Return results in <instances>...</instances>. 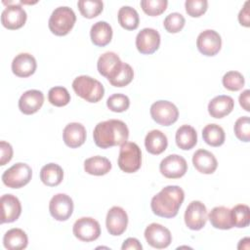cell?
<instances>
[{
  "mask_svg": "<svg viewBox=\"0 0 250 250\" xmlns=\"http://www.w3.org/2000/svg\"><path fill=\"white\" fill-rule=\"evenodd\" d=\"M198 51L207 57L217 55L222 47V39L220 34L213 29H206L199 33L196 39Z\"/></svg>",
  "mask_w": 250,
  "mask_h": 250,
  "instance_id": "5bb4252c",
  "label": "cell"
},
{
  "mask_svg": "<svg viewBox=\"0 0 250 250\" xmlns=\"http://www.w3.org/2000/svg\"><path fill=\"white\" fill-rule=\"evenodd\" d=\"M0 150H1L0 165L4 166L8 162H10L13 157V147L9 143H7L5 141H1L0 142Z\"/></svg>",
  "mask_w": 250,
  "mask_h": 250,
  "instance_id": "7bdbcfd3",
  "label": "cell"
},
{
  "mask_svg": "<svg viewBox=\"0 0 250 250\" xmlns=\"http://www.w3.org/2000/svg\"><path fill=\"white\" fill-rule=\"evenodd\" d=\"M63 179L62 168L56 163H48L40 170V180L47 187L59 186Z\"/></svg>",
  "mask_w": 250,
  "mask_h": 250,
  "instance_id": "f1b7e54d",
  "label": "cell"
},
{
  "mask_svg": "<svg viewBox=\"0 0 250 250\" xmlns=\"http://www.w3.org/2000/svg\"><path fill=\"white\" fill-rule=\"evenodd\" d=\"M119 168L125 173H135L142 165V151L136 143L126 142L120 146L117 159Z\"/></svg>",
  "mask_w": 250,
  "mask_h": 250,
  "instance_id": "5b68a950",
  "label": "cell"
},
{
  "mask_svg": "<svg viewBox=\"0 0 250 250\" xmlns=\"http://www.w3.org/2000/svg\"><path fill=\"white\" fill-rule=\"evenodd\" d=\"M185 199V192L179 186H167L151 198L150 207L158 217L174 218Z\"/></svg>",
  "mask_w": 250,
  "mask_h": 250,
  "instance_id": "7a4b0ae2",
  "label": "cell"
},
{
  "mask_svg": "<svg viewBox=\"0 0 250 250\" xmlns=\"http://www.w3.org/2000/svg\"><path fill=\"white\" fill-rule=\"evenodd\" d=\"M3 4L7 5V7L3 10L1 14V23L4 27L15 30L22 27L26 21V12L21 6L23 2H14L9 1L6 3L2 1Z\"/></svg>",
  "mask_w": 250,
  "mask_h": 250,
  "instance_id": "52a82bcc",
  "label": "cell"
},
{
  "mask_svg": "<svg viewBox=\"0 0 250 250\" xmlns=\"http://www.w3.org/2000/svg\"><path fill=\"white\" fill-rule=\"evenodd\" d=\"M28 238L26 233L21 229H11L4 234L3 244L9 250H21L26 248Z\"/></svg>",
  "mask_w": 250,
  "mask_h": 250,
  "instance_id": "4316f807",
  "label": "cell"
},
{
  "mask_svg": "<svg viewBox=\"0 0 250 250\" xmlns=\"http://www.w3.org/2000/svg\"><path fill=\"white\" fill-rule=\"evenodd\" d=\"M134 78V70L132 66L126 62H123L121 69L117 74L109 81V83L114 87H124L132 82Z\"/></svg>",
  "mask_w": 250,
  "mask_h": 250,
  "instance_id": "8d00e7d4",
  "label": "cell"
},
{
  "mask_svg": "<svg viewBox=\"0 0 250 250\" xmlns=\"http://www.w3.org/2000/svg\"><path fill=\"white\" fill-rule=\"evenodd\" d=\"M177 146L183 150L191 149L197 143V133L190 125H182L175 136Z\"/></svg>",
  "mask_w": 250,
  "mask_h": 250,
  "instance_id": "83f0119b",
  "label": "cell"
},
{
  "mask_svg": "<svg viewBox=\"0 0 250 250\" xmlns=\"http://www.w3.org/2000/svg\"><path fill=\"white\" fill-rule=\"evenodd\" d=\"M192 164L198 172L206 175L213 174L218 167V161L214 154L203 148L193 153Z\"/></svg>",
  "mask_w": 250,
  "mask_h": 250,
  "instance_id": "7402d4cb",
  "label": "cell"
},
{
  "mask_svg": "<svg viewBox=\"0 0 250 250\" xmlns=\"http://www.w3.org/2000/svg\"><path fill=\"white\" fill-rule=\"evenodd\" d=\"M249 1H246L238 14V21L241 25L249 27L250 25V18H249V8H248Z\"/></svg>",
  "mask_w": 250,
  "mask_h": 250,
  "instance_id": "ee69618b",
  "label": "cell"
},
{
  "mask_svg": "<svg viewBox=\"0 0 250 250\" xmlns=\"http://www.w3.org/2000/svg\"><path fill=\"white\" fill-rule=\"evenodd\" d=\"M76 21L73 10L67 6L56 8L50 16L48 26L51 32L57 36H64L70 32Z\"/></svg>",
  "mask_w": 250,
  "mask_h": 250,
  "instance_id": "277c9868",
  "label": "cell"
},
{
  "mask_svg": "<svg viewBox=\"0 0 250 250\" xmlns=\"http://www.w3.org/2000/svg\"><path fill=\"white\" fill-rule=\"evenodd\" d=\"M111 169V162L104 156L96 155L87 158L84 161V170L86 173L94 176H104Z\"/></svg>",
  "mask_w": 250,
  "mask_h": 250,
  "instance_id": "f546056e",
  "label": "cell"
},
{
  "mask_svg": "<svg viewBox=\"0 0 250 250\" xmlns=\"http://www.w3.org/2000/svg\"><path fill=\"white\" fill-rule=\"evenodd\" d=\"M168 1L167 0H142L141 7L143 11L150 16L156 17L161 15L167 8Z\"/></svg>",
  "mask_w": 250,
  "mask_h": 250,
  "instance_id": "f35d334b",
  "label": "cell"
},
{
  "mask_svg": "<svg viewBox=\"0 0 250 250\" xmlns=\"http://www.w3.org/2000/svg\"><path fill=\"white\" fill-rule=\"evenodd\" d=\"M145 238L151 247L156 249H164L172 242L170 230L157 223H152L146 228Z\"/></svg>",
  "mask_w": 250,
  "mask_h": 250,
  "instance_id": "8fae6325",
  "label": "cell"
},
{
  "mask_svg": "<svg viewBox=\"0 0 250 250\" xmlns=\"http://www.w3.org/2000/svg\"><path fill=\"white\" fill-rule=\"evenodd\" d=\"M159 171L167 179H179L187 173L188 163L183 156L170 154L161 160Z\"/></svg>",
  "mask_w": 250,
  "mask_h": 250,
  "instance_id": "7c38bea8",
  "label": "cell"
},
{
  "mask_svg": "<svg viewBox=\"0 0 250 250\" xmlns=\"http://www.w3.org/2000/svg\"><path fill=\"white\" fill-rule=\"evenodd\" d=\"M93 138L96 146L102 148L121 146L128 141L129 129L123 121L109 119L96 125Z\"/></svg>",
  "mask_w": 250,
  "mask_h": 250,
  "instance_id": "6da1fadb",
  "label": "cell"
},
{
  "mask_svg": "<svg viewBox=\"0 0 250 250\" xmlns=\"http://www.w3.org/2000/svg\"><path fill=\"white\" fill-rule=\"evenodd\" d=\"M72 231L79 240L90 242L100 237L101 226L97 220L91 217H82L75 221Z\"/></svg>",
  "mask_w": 250,
  "mask_h": 250,
  "instance_id": "9c48e42d",
  "label": "cell"
},
{
  "mask_svg": "<svg viewBox=\"0 0 250 250\" xmlns=\"http://www.w3.org/2000/svg\"><path fill=\"white\" fill-rule=\"evenodd\" d=\"M160 46V34L149 27L143 28L136 36V47L141 54H153Z\"/></svg>",
  "mask_w": 250,
  "mask_h": 250,
  "instance_id": "2e32d148",
  "label": "cell"
},
{
  "mask_svg": "<svg viewBox=\"0 0 250 250\" xmlns=\"http://www.w3.org/2000/svg\"><path fill=\"white\" fill-rule=\"evenodd\" d=\"M222 83L227 90L235 92V91H239L243 88L245 79H244V76L240 72L235 71V70H230V71H228L227 73H225V75L223 76V79H222Z\"/></svg>",
  "mask_w": 250,
  "mask_h": 250,
  "instance_id": "d590c367",
  "label": "cell"
},
{
  "mask_svg": "<svg viewBox=\"0 0 250 250\" xmlns=\"http://www.w3.org/2000/svg\"><path fill=\"white\" fill-rule=\"evenodd\" d=\"M32 177V170L26 163L19 162L7 169L2 175V182L11 188H21L26 186Z\"/></svg>",
  "mask_w": 250,
  "mask_h": 250,
  "instance_id": "8992f818",
  "label": "cell"
},
{
  "mask_svg": "<svg viewBox=\"0 0 250 250\" xmlns=\"http://www.w3.org/2000/svg\"><path fill=\"white\" fill-rule=\"evenodd\" d=\"M208 219L211 225L215 229H230L231 228H233L230 209L228 207H225V206L214 207L210 211L208 215Z\"/></svg>",
  "mask_w": 250,
  "mask_h": 250,
  "instance_id": "484cf974",
  "label": "cell"
},
{
  "mask_svg": "<svg viewBox=\"0 0 250 250\" xmlns=\"http://www.w3.org/2000/svg\"><path fill=\"white\" fill-rule=\"evenodd\" d=\"M44 103V95L39 90H27L25 91L19 100L20 110L26 115L37 112Z\"/></svg>",
  "mask_w": 250,
  "mask_h": 250,
  "instance_id": "d6986e66",
  "label": "cell"
},
{
  "mask_svg": "<svg viewBox=\"0 0 250 250\" xmlns=\"http://www.w3.org/2000/svg\"><path fill=\"white\" fill-rule=\"evenodd\" d=\"M167 137L160 130H151L145 138V146L150 154H161L167 148Z\"/></svg>",
  "mask_w": 250,
  "mask_h": 250,
  "instance_id": "d4e9b609",
  "label": "cell"
},
{
  "mask_svg": "<svg viewBox=\"0 0 250 250\" xmlns=\"http://www.w3.org/2000/svg\"><path fill=\"white\" fill-rule=\"evenodd\" d=\"M123 62L120 60L117 54L114 52H105L100 56L97 67L99 73L107 78V80L112 79L117 72L121 69Z\"/></svg>",
  "mask_w": 250,
  "mask_h": 250,
  "instance_id": "e0dca14e",
  "label": "cell"
},
{
  "mask_svg": "<svg viewBox=\"0 0 250 250\" xmlns=\"http://www.w3.org/2000/svg\"><path fill=\"white\" fill-rule=\"evenodd\" d=\"M117 19L119 24L127 30L137 29L140 23V17L138 12L130 6L121 7L118 11Z\"/></svg>",
  "mask_w": 250,
  "mask_h": 250,
  "instance_id": "4dcf8cb0",
  "label": "cell"
},
{
  "mask_svg": "<svg viewBox=\"0 0 250 250\" xmlns=\"http://www.w3.org/2000/svg\"><path fill=\"white\" fill-rule=\"evenodd\" d=\"M203 141L211 146H220L225 143L226 135L224 129L218 124H208L202 130Z\"/></svg>",
  "mask_w": 250,
  "mask_h": 250,
  "instance_id": "1f68e13d",
  "label": "cell"
},
{
  "mask_svg": "<svg viewBox=\"0 0 250 250\" xmlns=\"http://www.w3.org/2000/svg\"><path fill=\"white\" fill-rule=\"evenodd\" d=\"M185 23H186V20L184 16L177 12L169 14L164 19V21H163L164 28L169 33H177L181 31L185 26Z\"/></svg>",
  "mask_w": 250,
  "mask_h": 250,
  "instance_id": "ab89813d",
  "label": "cell"
},
{
  "mask_svg": "<svg viewBox=\"0 0 250 250\" xmlns=\"http://www.w3.org/2000/svg\"><path fill=\"white\" fill-rule=\"evenodd\" d=\"M77 6L81 15L86 19L96 18L104 9V3L101 0H79Z\"/></svg>",
  "mask_w": 250,
  "mask_h": 250,
  "instance_id": "d6a6232c",
  "label": "cell"
},
{
  "mask_svg": "<svg viewBox=\"0 0 250 250\" xmlns=\"http://www.w3.org/2000/svg\"><path fill=\"white\" fill-rule=\"evenodd\" d=\"M1 203V224L13 223L21 214V205L19 198L13 194H4L0 199Z\"/></svg>",
  "mask_w": 250,
  "mask_h": 250,
  "instance_id": "ac0fdd59",
  "label": "cell"
},
{
  "mask_svg": "<svg viewBox=\"0 0 250 250\" xmlns=\"http://www.w3.org/2000/svg\"><path fill=\"white\" fill-rule=\"evenodd\" d=\"M48 100L55 106H64L70 102V94L62 86H55L49 90Z\"/></svg>",
  "mask_w": 250,
  "mask_h": 250,
  "instance_id": "e575fe53",
  "label": "cell"
},
{
  "mask_svg": "<svg viewBox=\"0 0 250 250\" xmlns=\"http://www.w3.org/2000/svg\"><path fill=\"white\" fill-rule=\"evenodd\" d=\"M234 106V101L227 95L213 98L208 104V112L214 118H223L229 114Z\"/></svg>",
  "mask_w": 250,
  "mask_h": 250,
  "instance_id": "603a6c76",
  "label": "cell"
},
{
  "mask_svg": "<svg viewBox=\"0 0 250 250\" xmlns=\"http://www.w3.org/2000/svg\"><path fill=\"white\" fill-rule=\"evenodd\" d=\"M233 131L236 138L241 141L248 143L250 141V120L248 116L239 117L233 126Z\"/></svg>",
  "mask_w": 250,
  "mask_h": 250,
  "instance_id": "60d3db41",
  "label": "cell"
},
{
  "mask_svg": "<svg viewBox=\"0 0 250 250\" xmlns=\"http://www.w3.org/2000/svg\"><path fill=\"white\" fill-rule=\"evenodd\" d=\"M249 96H250V91L248 89L244 90L238 98V102L240 106L245 110V111H250V106H249Z\"/></svg>",
  "mask_w": 250,
  "mask_h": 250,
  "instance_id": "bcb514c9",
  "label": "cell"
},
{
  "mask_svg": "<svg viewBox=\"0 0 250 250\" xmlns=\"http://www.w3.org/2000/svg\"><path fill=\"white\" fill-rule=\"evenodd\" d=\"M49 211L55 220L66 221L72 215L73 201L65 193H57L50 200Z\"/></svg>",
  "mask_w": 250,
  "mask_h": 250,
  "instance_id": "4fadbf2b",
  "label": "cell"
},
{
  "mask_svg": "<svg viewBox=\"0 0 250 250\" xmlns=\"http://www.w3.org/2000/svg\"><path fill=\"white\" fill-rule=\"evenodd\" d=\"M151 118L162 126H170L178 120L179 110L177 106L169 101H156L150 106Z\"/></svg>",
  "mask_w": 250,
  "mask_h": 250,
  "instance_id": "ba28073f",
  "label": "cell"
},
{
  "mask_svg": "<svg viewBox=\"0 0 250 250\" xmlns=\"http://www.w3.org/2000/svg\"><path fill=\"white\" fill-rule=\"evenodd\" d=\"M121 249L122 250H127V249H130V250H142L143 249V246L141 244V242L135 238V237H129L127 238L126 240H124L122 246H121Z\"/></svg>",
  "mask_w": 250,
  "mask_h": 250,
  "instance_id": "f6af8a7d",
  "label": "cell"
},
{
  "mask_svg": "<svg viewBox=\"0 0 250 250\" xmlns=\"http://www.w3.org/2000/svg\"><path fill=\"white\" fill-rule=\"evenodd\" d=\"M37 67L35 58L28 53L17 55L12 62V71L18 77H28L32 75Z\"/></svg>",
  "mask_w": 250,
  "mask_h": 250,
  "instance_id": "ffe728a7",
  "label": "cell"
},
{
  "mask_svg": "<svg viewBox=\"0 0 250 250\" xmlns=\"http://www.w3.org/2000/svg\"><path fill=\"white\" fill-rule=\"evenodd\" d=\"M62 139L64 144L70 148L79 147L86 141V129L81 123H68L62 131Z\"/></svg>",
  "mask_w": 250,
  "mask_h": 250,
  "instance_id": "44dd1931",
  "label": "cell"
},
{
  "mask_svg": "<svg viewBox=\"0 0 250 250\" xmlns=\"http://www.w3.org/2000/svg\"><path fill=\"white\" fill-rule=\"evenodd\" d=\"M185 224L192 230H199L206 225L208 215L206 206L199 200L191 201L185 211Z\"/></svg>",
  "mask_w": 250,
  "mask_h": 250,
  "instance_id": "30bf717a",
  "label": "cell"
},
{
  "mask_svg": "<svg viewBox=\"0 0 250 250\" xmlns=\"http://www.w3.org/2000/svg\"><path fill=\"white\" fill-rule=\"evenodd\" d=\"M91 41L98 47H104L112 39V28L109 23L104 21L94 23L90 30Z\"/></svg>",
  "mask_w": 250,
  "mask_h": 250,
  "instance_id": "cb8c5ba5",
  "label": "cell"
},
{
  "mask_svg": "<svg viewBox=\"0 0 250 250\" xmlns=\"http://www.w3.org/2000/svg\"><path fill=\"white\" fill-rule=\"evenodd\" d=\"M106 106L113 112H123L130 106V100L124 94H113L106 100Z\"/></svg>",
  "mask_w": 250,
  "mask_h": 250,
  "instance_id": "74e56055",
  "label": "cell"
},
{
  "mask_svg": "<svg viewBox=\"0 0 250 250\" xmlns=\"http://www.w3.org/2000/svg\"><path fill=\"white\" fill-rule=\"evenodd\" d=\"M186 12L192 18H198L202 16L208 8L207 0H187L185 2Z\"/></svg>",
  "mask_w": 250,
  "mask_h": 250,
  "instance_id": "b9f144b4",
  "label": "cell"
},
{
  "mask_svg": "<svg viewBox=\"0 0 250 250\" xmlns=\"http://www.w3.org/2000/svg\"><path fill=\"white\" fill-rule=\"evenodd\" d=\"M72 89L78 97L88 103H98L104 95L103 84L88 75L77 76L72 82Z\"/></svg>",
  "mask_w": 250,
  "mask_h": 250,
  "instance_id": "3957f363",
  "label": "cell"
},
{
  "mask_svg": "<svg viewBox=\"0 0 250 250\" xmlns=\"http://www.w3.org/2000/svg\"><path fill=\"white\" fill-rule=\"evenodd\" d=\"M230 215L233 227L246 228L250 222V209L248 205L238 204L230 209Z\"/></svg>",
  "mask_w": 250,
  "mask_h": 250,
  "instance_id": "836d02e7",
  "label": "cell"
},
{
  "mask_svg": "<svg viewBox=\"0 0 250 250\" xmlns=\"http://www.w3.org/2000/svg\"><path fill=\"white\" fill-rule=\"evenodd\" d=\"M105 226L109 234L113 236L121 235L128 226V215L126 211L119 206L111 207L106 214Z\"/></svg>",
  "mask_w": 250,
  "mask_h": 250,
  "instance_id": "9a60e30c",
  "label": "cell"
}]
</instances>
